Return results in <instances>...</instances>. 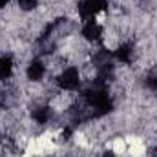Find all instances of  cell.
Segmentation results:
<instances>
[{"instance_id":"obj_1","label":"cell","mask_w":157,"mask_h":157,"mask_svg":"<svg viewBox=\"0 0 157 157\" xmlns=\"http://www.w3.org/2000/svg\"><path fill=\"white\" fill-rule=\"evenodd\" d=\"M108 7V0H80L78 2V15L84 20H91L102 9Z\"/></svg>"},{"instance_id":"obj_2","label":"cell","mask_w":157,"mask_h":157,"mask_svg":"<svg viewBox=\"0 0 157 157\" xmlns=\"http://www.w3.org/2000/svg\"><path fill=\"white\" fill-rule=\"evenodd\" d=\"M78 82H80V75H78L77 68H66V70H62L59 78H57L59 88L60 90H68V91L75 90L78 86Z\"/></svg>"},{"instance_id":"obj_3","label":"cell","mask_w":157,"mask_h":157,"mask_svg":"<svg viewBox=\"0 0 157 157\" xmlns=\"http://www.w3.org/2000/svg\"><path fill=\"white\" fill-rule=\"evenodd\" d=\"M82 35H84L86 40L95 42V40H99L102 37V28H101L93 18H91V20H86V24H84V28H82Z\"/></svg>"},{"instance_id":"obj_4","label":"cell","mask_w":157,"mask_h":157,"mask_svg":"<svg viewBox=\"0 0 157 157\" xmlns=\"http://www.w3.org/2000/svg\"><path fill=\"white\" fill-rule=\"evenodd\" d=\"M44 73H46V68H44V64H42L40 60H33V62L28 66V70H26L28 78L33 80V82H39L40 78L44 77Z\"/></svg>"},{"instance_id":"obj_5","label":"cell","mask_w":157,"mask_h":157,"mask_svg":"<svg viewBox=\"0 0 157 157\" xmlns=\"http://www.w3.org/2000/svg\"><path fill=\"white\" fill-rule=\"evenodd\" d=\"M51 119V108L49 106H39L33 110V121L37 124H46Z\"/></svg>"},{"instance_id":"obj_6","label":"cell","mask_w":157,"mask_h":157,"mask_svg":"<svg viewBox=\"0 0 157 157\" xmlns=\"http://www.w3.org/2000/svg\"><path fill=\"white\" fill-rule=\"evenodd\" d=\"M132 55H133V48L130 44H121L117 48V51H115V57L122 64H130L132 62Z\"/></svg>"},{"instance_id":"obj_7","label":"cell","mask_w":157,"mask_h":157,"mask_svg":"<svg viewBox=\"0 0 157 157\" xmlns=\"http://www.w3.org/2000/svg\"><path fill=\"white\" fill-rule=\"evenodd\" d=\"M11 73H13V59L9 55L7 57H0V80L9 78Z\"/></svg>"},{"instance_id":"obj_8","label":"cell","mask_w":157,"mask_h":157,"mask_svg":"<svg viewBox=\"0 0 157 157\" xmlns=\"http://www.w3.org/2000/svg\"><path fill=\"white\" fill-rule=\"evenodd\" d=\"M18 6L22 11H31L37 7V0H18Z\"/></svg>"},{"instance_id":"obj_9","label":"cell","mask_w":157,"mask_h":157,"mask_svg":"<svg viewBox=\"0 0 157 157\" xmlns=\"http://www.w3.org/2000/svg\"><path fill=\"white\" fill-rule=\"evenodd\" d=\"M102 157H115V152H113V150H106V152L102 154Z\"/></svg>"},{"instance_id":"obj_10","label":"cell","mask_w":157,"mask_h":157,"mask_svg":"<svg viewBox=\"0 0 157 157\" xmlns=\"http://www.w3.org/2000/svg\"><path fill=\"white\" fill-rule=\"evenodd\" d=\"M7 2H9V0H0V9H2V7H6V6H7Z\"/></svg>"}]
</instances>
